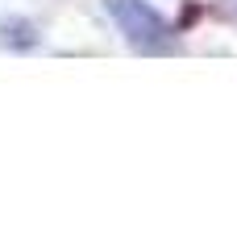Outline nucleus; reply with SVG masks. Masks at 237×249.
<instances>
[{"label": "nucleus", "instance_id": "f257e3e1", "mask_svg": "<svg viewBox=\"0 0 237 249\" xmlns=\"http://www.w3.org/2000/svg\"><path fill=\"white\" fill-rule=\"evenodd\" d=\"M104 9L138 54H171L179 46V29L150 0H104Z\"/></svg>", "mask_w": 237, "mask_h": 249}, {"label": "nucleus", "instance_id": "f03ea898", "mask_svg": "<svg viewBox=\"0 0 237 249\" xmlns=\"http://www.w3.org/2000/svg\"><path fill=\"white\" fill-rule=\"evenodd\" d=\"M38 42H42V34H38L34 21H25V17H0V46H4V50L25 54V50H34Z\"/></svg>", "mask_w": 237, "mask_h": 249}, {"label": "nucleus", "instance_id": "7ed1b4c3", "mask_svg": "<svg viewBox=\"0 0 237 249\" xmlns=\"http://www.w3.org/2000/svg\"><path fill=\"white\" fill-rule=\"evenodd\" d=\"M229 13H233V17H237V0H229Z\"/></svg>", "mask_w": 237, "mask_h": 249}]
</instances>
